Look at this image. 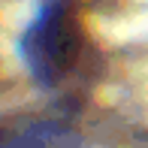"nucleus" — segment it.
Instances as JSON below:
<instances>
[{
	"mask_svg": "<svg viewBox=\"0 0 148 148\" xmlns=\"http://www.w3.org/2000/svg\"><path fill=\"white\" fill-rule=\"evenodd\" d=\"M82 27L66 3H51L24 39V55L39 82L58 85L82 60Z\"/></svg>",
	"mask_w": 148,
	"mask_h": 148,
	"instance_id": "f257e3e1",
	"label": "nucleus"
}]
</instances>
